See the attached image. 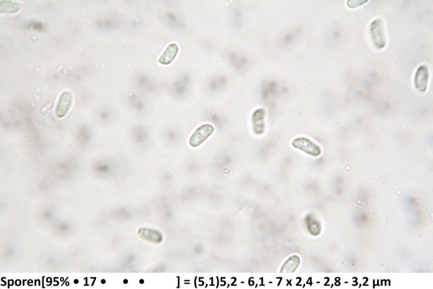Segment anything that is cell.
Wrapping results in <instances>:
<instances>
[{
    "label": "cell",
    "instance_id": "cell-5",
    "mask_svg": "<svg viewBox=\"0 0 433 289\" xmlns=\"http://www.w3.org/2000/svg\"><path fill=\"white\" fill-rule=\"evenodd\" d=\"M429 80V71L425 65L418 68L416 73L415 84L416 89L421 92H425Z\"/></svg>",
    "mask_w": 433,
    "mask_h": 289
},
{
    "label": "cell",
    "instance_id": "cell-6",
    "mask_svg": "<svg viewBox=\"0 0 433 289\" xmlns=\"http://www.w3.org/2000/svg\"><path fill=\"white\" fill-rule=\"evenodd\" d=\"M265 112L263 108L256 110L252 116L253 130L256 135H260L264 133L265 130Z\"/></svg>",
    "mask_w": 433,
    "mask_h": 289
},
{
    "label": "cell",
    "instance_id": "cell-8",
    "mask_svg": "<svg viewBox=\"0 0 433 289\" xmlns=\"http://www.w3.org/2000/svg\"><path fill=\"white\" fill-rule=\"evenodd\" d=\"M1 5L4 6V8L1 9V11L4 13H14L18 11L20 8V6L18 3L16 2H11L10 1H2Z\"/></svg>",
    "mask_w": 433,
    "mask_h": 289
},
{
    "label": "cell",
    "instance_id": "cell-4",
    "mask_svg": "<svg viewBox=\"0 0 433 289\" xmlns=\"http://www.w3.org/2000/svg\"><path fill=\"white\" fill-rule=\"evenodd\" d=\"M214 131L215 127L211 125H205L199 127L190 139V144L193 146L201 145L213 133Z\"/></svg>",
    "mask_w": 433,
    "mask_h": 289
},
{
    "label": "cell",
    "instance_id": "cell-11",
    "mask_svg": "<svg viewBox=\"0 0 433 289\" xmlns=\"http://www.w3.org/2000/svg\"><path fill=\"white\" fill-rule=\"evenodd\" d=\"M105 282H105V281L104 280V279H103V280L102 281V284L105 283Z\"/></svg>",
    "mask_w": 433,
    "mask_h": 289
},
{
    "label": "cell",
    "instance_id": "cell-9",
    "mask_svg": "<svg viewBox=\"0 0 433 289\" xmlns=\"http://www.w3.org/2000/svg\"><path fill=\"white\" fill-rule=\"evenodd\" d=\"M299 263V258L297 257L290 258L284 265L282 270L284 272H293L298 267Z\"/></svg>",
    "mask_w": 433,
    "mask_h": 289
},
{
    "label": "cell",
    "instance_id": "cell-7",
    "mask_svg": "<svg viewBox=\"0 0 433 289\" xmlns=\"http://www.w3.org/2000/svg\"><path fill=\"white\" fill-rule=\"evenodd\" d=\"M178 50L177 45L175 44L170 45L160 56L159 62L163 65H168L172 63L177 56Z\"/></svg>",
    "mask_w": 433,
    "mask_h": 289
},
{
    "label": "cell",
    "instance_id": "cell-2",
    "mask_svg": "<svg viewBox=\"0 0 433 289\" xmlns=\"http://www.w3.org/2000/svg\"><path fill=\"white\" fill-rule=\"evenodd\" d=\"M370 32L376 48L382 50L386 46L383 23L381 18H377L371 23Z\"/></svg>",
    "mask_w": 433,
    "mask_h": 289
},
{
    "label": "cell",
    "instance_id": "cell-1",
    "mask_svg": "<svg viewBox=\"0 0 433 289\" xmlns=\"http://www.w3.org/2000/svg\"><path fill=\"white\" fill-rule=\"evenodd\" d=\"M292 145L294 148L313 158L319 157L322 154L321 146L305 137H296L292 141Z\"/></svg>",
    "mask_w": 433,
    "mask_h": 289
},
{
    "label": "cell",
    "instance_id": "cell-3",
    "mask_svg": "<svg viewBox=\"0 0 433 289\" xmlns=\"http://www.w3.org/2000/svg\"><path fill=\"white\" fill-rule=\"evenodd\" d=\"M73 102V94L66 91L62 93L56 108V115L59 118H64L69 111Z\"/></svg>",
    "mask_w": 433,
    "mask_h": 289
},
{
    "label": "cell",
    "instance_id": "cell-10",
    "mask_svg": "<svg viewBox=\"0 0 433 289\" xmlns=\"http://www.w3.org/2000/svg\"><path fill=\"white\" fill-rule=\"evenodd\" d=\"M74 283L76 284H78L79 281L78 280V279H75Z\"/></svg>",
    "mask_w": 433,
    "mask_h": 289
}]
</instances>
